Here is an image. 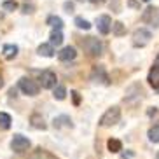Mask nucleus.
Here are the masks:
<instances>
[{"mask_svg":"<svg viewBox=\"0 0 159 159\" xmlns=\"http://www.w3.org/2000/svg\"><path fill=\"white\" fill-rule=\"evenodd\" d=\"M80 46H82V49H84V52L88 54V56L91 58H96L102 54V42H100L98 39H94V37H86L82 42H80Z\"/></svg>","mask_w":159,"mask_h":159,"instance_id":"nucleus-1","label":"nucleus"},{"mask_svg":"<svg viewBox=\"0 0 159 159\" xmlns=\"http://www.w3.org/2000/svg\"><path fill=\"white\" fill-rule=\"evenodd\" d=\"M119 119H121V108H119V107H112V108H108L107 112L100 117L98 124L102 128H110V126H114V124H117Z\"/></svg>","mask_w":159,"mask_h":159,"instance_id":"nucleus-2","label":"nucleus"},{"mask_svg":"<svg viewBox=\"0 0 159 159\" xmlns=\"http://www.w3.org/2000/svg\"><path fill=\"white\" fill-rule=\"evenodd\" d=\"M18 86H19V89H21L25 94H28V96H37L39 91H40V86H39L33 79H28V77H21Z\"/></svg>","mask_w":159,"mask_h":159,"instance_id":"nucleus-3","label":"nucleus"},{"mask_svg":"<svg viewBox=\"0 0 159 159\" xmlns=\"http://www.w3.org/2000/svg\"><path fill=\"white\" fill-rule=\"evenodd\" d=\"M32 147V142L23 135H14L11 140V149L14 150L16 154H23L25 150H28Z\"/></svg>","mask_w":159,"mask_h":159,"instance_id":"nucleus-4","label":"nucleus"},{"mask_svg":"<svg viewBox=\"0 0 159 159\" xmlns=\"http://www.w3.org/2000/svg\"><path fill=\"white\" fill-rule=\"evenodd\" d=\"M150 39H152V33H150L149 30L138 28V30H135V33H133V46L143 47V46H147V44L150 42Z\"/></svg>","mask_w":159,"mask_h":159,"instance_id":"nucleus-5","label":"nucleus"},{"mask_svg":"<svg viewBox=\"0 0 159 159\" xmlns=\"http://www.w3.org/2000/svg\"><path fill=\"white\" fill-rule=\"evenodd\" d=\"M40 86H42L44 89H54L56 88V80H58V77H56V74L54 72H51V70H44V72H40Z\"/></svg>","mask_w":159,"mask_h":159,"instance_id":"nucleus-6","label":"nucleus"},{"mask_svg":"<svg viewBox=\"0 0 159 159\" xmlns=\"http://www.w3.org/2000/svg\"><path fill=\"white\" fill-rule=\"evenodd\" d=\"M112 19H110V16L103 14L100 16L98 19H96V26H98V32L102 33V35H107V33L112 32Z\"/></svg>","mask_w":159,"mask_h":159,"instance_id":"nucleus-7","label":"nucleus"},{"mask_svg":"<svg viewBox=\"0 0 159 159\" xmlns=\"http://www.w3.org/2000/svg\"><path fill=\"white\" fill-rule=\"evenodd\" d=\"M91 79H93L94 82H102V84H108V82H110L103 66H94L93 72H91Z\"/></svg>","mask_w":159,"mask_h":159,"instance_id":"nucleus-8","label":"nucleus"},{"mask_svg":"<svg viewBox=\"0 0 159 159\" xmlns=\"http://www.w3.org/2000/svg\"><path fill=\"white\" fill-rule=\"evenodd\" d=\"M143 21L145 23H152V26H159V9L149 7L143 14Z\"/></svg>","mask_w":159,"mask_h":159,"instance_id":"nucleus-9","label":"nucleus"},{"mask_svg":"<svg viewBox=\"0 0 159 159\" xmlns=\"http://www.w3.org/2000/svg\"><path fill=\"white\" fill-rule=\"evenodd\" d=\"M52 126L56 128V129H61V128H74V122L68 116H58L54 117V121H52Z\"/></svg>","mask_w":159,"mask_h":159,"instance_id":"nucleus-10","label":"nucleus"},{"mask_svg":"<svg viewBox=\"0 0 159 159\" xmlns=\"http://www.w3.org/2000/svg\"><path fill=\"white\" fill-rule=\"evenodd\" d=\"M75 56H77V51H75V47H72V46L63 47V49L58 52V58H60L61 61H72V60H75Z\"/></svg>","mask_w":159,"mask_h":159,"instance_id":"nucleus-11","label":"nucleus"},{"mask_svg":"<svg viewBox=\"0 0 159 159\" xmlns=\"http://www.w3.org/2000/svg\"><path fill=\"white\" fill-rule=\"evenodd\" d=\"M18 51H19V47L16 46V44H5V46L2 47V54H4L5 60H9V61L18 56Z\"/></svg>","mask_w":159,"mask_h":159,"instance_id":"nucleus-12","label":"nucleus"},{"mask_svg":"<svg viewBox=\"0 0 159 159\" xmlns=\"http://www.w3.org/2000/svg\"><path fill=\"white\" fill-rule=\"evenodd\" d=\"M30 124H32V128H35V129H46L47 124L44 122V117L40 116V114H32L30 116Z\"/></svg>","mask_w":159,"mask_h":159,"instance_id":"nucleus-13","label":"nucleus"},{"mask_svg":"<svg viewBox=\"0 0 159 159\" xmlns=\"http://www.w3.org/2000/svg\"><path fill=\"white\" fill-rule=\"evenodd\" d=\"M149 84L154 89H159V65H154L149 72Z\"/></svg>","mask_w":159,"mask_h":159,"instance_id":"nucleus-14","label":"nucleus"},{"mask_svg":"<svg viewBox=\"0 0 159 159\" xmlns=\"http://www.w3.org/2000/svg\"><path fill=\"white\" fill-rule=\"evenodd\" d=\"M30 159H60V157H56V156L52 154V152H49V150L37 149V150H33L32 152Z\"/></svg>","mask_w":159,"mask_h":159,"instance_id":"nucleus-15","label":"nucleus"},{"mask_svg":"<svg viewBox=\"0 0 159 159\" xmlns=\"http://www.w3.org/2000/svg\"><path fill=\"white\" fill-rule=\"evenodd\" d=\"M37 52L40 54V56L52 58L54 56V47H52L51 44H40V46L37 47Z\"/></svg>","mask_w":159,"mask_h":159,"instance_id":"nucleus-16","label":"nucleus"},{"mask_svg":"<svg viewBox=\"0 0 159 159\" xmlns=\"http://www.w3.org/2000/svg\"><path fill=\"white\" fill-rule=\"evenodd\" d=\"M49 39H51V46H61V42H63V33H61V30H52Z\"/></svg>","mask_w":159,"mask_h":159,"instance_id":"nucleus-17","label":"nucleus"},{"mask_svg":"<svg viewBox=\"0 0 159 159\" xmlns=\"http://www.w3.org/2000/svg\"><path fill=\"white\" fill-rule=\"evenodd\" d=\"M107 147L110 152H121L122 150V143L121 140H117V138H110V140L107 142Z\"/></svg>","mask_w":159,"mask_h":159,"instance_id":"nucleus-18","label":"nucleus"},{"mask_svg":"<svg viewBox=\"0 0 159 159\" xmlns=\"http://www.w3.org/2000/svg\"><path fill=\"white\" fill-rule=\"evenodd\" d=\"M11 122H12V119H11L9 114L7 112H0V128H2V129H9Z\"/></svg>","mask_w":159,"mask_h":159,"instance_id":"nucleus-19","label":"nucleus"},{"mask_svg":"<svg viewBox=\"0 0 159 159\" xmlns=\"http://www.w3.org/2000/svg\"><path fill=\"white\" fill-rule=\"evenodd\" d=\"M47 25H51L54 30H61L63 28V19L58 18V16H49L47 18Z\"/></svg>","mask_w":159,"mask_h":159,"instance_id":"nucleus-20","label":"nucleus"},{"mask_svg":"<svg viewBox=\"0 0 159 159\" xmlns=\"http://www.w3.org/2000/svg\"><path fill=\"white\" fill-rule=\"evenodd\" d=\"M75 26H77V28H80V30H89L91 28V23H89L88 19H84V18H80V16H77V18H75Z\"/></svg>","mask_w":159,"mask_h":159,"instance_id":"nucleus-21","label":"nucleus"},{"mask_svg":"<svg viewBox=\"0 0 159 159\" xmlns=\"http://www.w3.org/2000/svg\"><path fill=\"white\" fill-rule=\"evenodd\" d=\"M112 33H114V35H117V37L124 35V33H126V28H124V25H122L121 21H116V23L112 25Z\"/></svg>","mask_w":159,"mask_h":159,"instance_id":"nucleus-22","label":"nucleus"},{"mask_svg":"<svg viewBox=\"0 0 159 159\" xmlns=\"http://www.w3.org/2000/svg\"><path fill=\"white\" fill-rule=\"evenodd\" d=\"M52 96H54L56 100H65V96H66L65 86H56V88H54V91H52Z\"/></svg>","mask_w":159,"mask_h":159,"instance_id":"nucleus-23","label":"nucleus"},{"mask_svg":"<svg viewBox=\"0 0 159 159\" xmlns=\"http://www.w3.org/2000/svg\"><path fill=\"white\" fill-rule=\"evenodd\" d=\"M149 140L152 143H159V126H154L149 129Z\"/></svg>","mask_w":159,"mask_h":159,"instance_id":"nucleus-24","label":"nucleus"},{"mask_svg":"<svg viewBox=\"0 0 159 159\" xmlns=\"http://www.w3.org/2000/svg\"><path fill=\"white\" fill-rule=\"evenodd\" d=\"M2 7H4V11H9V12H12V11L18 9V4H16V0H5L4 4H2Z\"/></svg>","mask_w":159,"mask_h":159,"instance_id":"nucleus-25","label":"nucleus"},{"mask_svg":"<svg viewBox=\"0 0 159 159\" xmlns=\"http://www.w3.org/2000/svg\"><path fill=\"white\" fill-rule=\"evenodd\" d=\"M72 98H74V105H79L80 103V94L77 91H72Z\"/></svg>","mask_w":159,"mask_h":159,"instance_id":"nucleus-26","label":"nucleus"},{"mask_svg":"<svg viewBox=\"0 0 159 159\" xmlns=\"http://www.w3.org/2000/svg\"><path fill=\"white\" fill-rule=\"evenodd\" d=\"M23 12H25V14H32V12H33V7H32V5H25V7H23Z\"/></svg>","mask_w":159,"mask_h":159,"instance_id":"nucleus-27","label":"nucleus"},{"mask_svg":"<svg viewBox=\"0 0 159 159\" xmlns=\"http://www.w3.org/2000/svg\"><path fill=\"white\" fill-rule=\"evenodd\" d=\"M65 9H66V12H72L74 11V4L72 2H65Z\"/></svg>","mask_w":159,"mask_h":159,"instance_id":"nucleus-28","label":"nucleus"},{"mask_svg":"<svg viewBox=\"0 0 159 159\" xmlns=\"http://www.w3.org/2000/svg\"><path fill=\"white\" fill-rule=\"evenodd\" d=\"M89 2H93V4H100L102 0H89Z\"/></svg>","mask_w":159,"mask_h":159,"instance_id":"nucleus-29","label":"nucleus"},{"mask_svg":"<svg viewBox=\"0 0 159 159\" xmlns=\"http://www.w3.org/2000/svg\"><path fill=\"white\" fill-rule=\"evenodd\" d=\"M4 86V79H2V75H0V88Z\"/></svg>","mask_w":159,"mask_h":159,"instance_id":"nucleus-30","label":"nucleus"},{"mask_svg":"<svg viewBox=\"0 0 159 159\" xmlns=\"http://www.w3.org/2000/svg\"><path fill=\"white\" fill-rule=\"evenodd\" d=\"M156 61H157V65H159V54H157V60H156Z\"/></svg>","mask_w":159,"mask_h":159,"instance_id":"nucleus-31","label":"nucleus"},{"mask_svg":"<svg viewBox=\"0 0 159 159\" xmlns=\"http://www.w3.org/2000/svg\"><path fill=\"white\" fill-rule=\"evenodd\" d=\"M143 2H149V0H143Z\"/></svg>","mask_w":159,"mask_h":159,"instance_id":"nucleus-32","label":"nucleus"},{"mask_svg":"<svg viewBox=\"0 0 159 159\" xmlns=\"http://www.w3.org/2000/svg\"><path fill=\"white\" fill-rule=\"evenodd\" d=\"M157 159H159V154H157Z\"/></svg>","mask_w":159,"mask_h":159,"instance_id":"nucleus-33","label":"nucleus"}]
</instances>
